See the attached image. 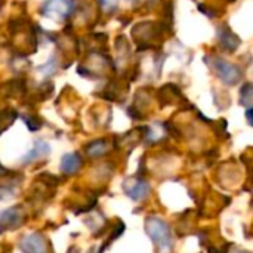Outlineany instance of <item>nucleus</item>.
<instances>
[{"mask_svg": "<svg viewBox=\"0 0 253 253\" xmlns=\"http://www.w3.org/2000/svg\"><path fill=\"white\" fill-rule=\"evenodd\" d=\"M84 151H86V154L90 159H99V157H102V156L107 154V151H108V142L105 139H95V141L89 142L84 147Z\"/></svg>", "mask_w": 253, "mask_h": 253, "instance_id": "1a4fd4ad", "label": "nucleus"}, {"mask_svg": "<svg viewBox=\"0 0 253 253\" xmlns=\"http://www.w3.org/2000/svg\"><path fill=\"white\" fill-rule=\"evenodd\" d=\"M74 10L73 0H46L42 4V13L52 19H65Z\"/></svg>", "mask_w": 253, "mask_h": 253, "instance_id": "20e7f679", "label": "nucleus"}, {"mask_svg": "<svg viewBox=\"0 0 253 253\" xmlns=\"http://www.w3.org/2000/svg\"><path fill=\"white\" fill-rule=\"evenodd\" d=\"M25 222V211L22 206L16 205L0 212V233L15 231Z\"/></svg>", "mask_w": 253, "mask_h": 253, "instance_id": "7ed1b4c3", "label": "nucleus"}, {"mask_svg": "<svg viewBox=\"0 0 253 253\" xmlns=\"http://www.w3.org/2000/svg\"><path fill=\"white\" fill-rule=\"evenodd\" d=\"M123 191L130 200L142 202L144 199H147L150 196L151 187L145 179L136 176V178H129L123 182Z\"/></svg>", "mask_w": 253, "mask_h": 253, "instance_id": "39448f33", "label": "nucleus"}, {"mask_svg": "<svg viewBox=\"0 0 253 253\" xmlns=\"http://www.w3.org/2000/svg\"><path fill=\"white\" fill-rule=\"evenodd\" d=\"M218 43L221 49L227 52H236L240 46V39L227 25H221L218 28Z\"/></svg>", "mask_w": 253, "mask_h": 253, "instance_id": "0eeeda50", "label": "nucleus"}, {"mask_svg": "<svg viewBox=\"0 0 253 253\" xmlns=\"http://www.w3.org/2000/svg\"><path fill=\"white\" fill-rule=\"evenodd\" d=\"M49 153H50V147H49L47 142H44V141H36L33 150L28 151L27 156L24 157V163H31V162H34V160H37L40 157L47 156Z\"/></svg>", "mask_w": 253, "mask_h": 253, "instance_id": "9d476101", "label": "nucleus"}, {"mask_svg": "<svg viewBox=\"0 0 253 253\" xmlns=\"http://www.w3.org/2000/svg\"><path fill=\"white\" fill-rule=\"evenodd\" d=\"M19 251L22 253H49V243L42 233H31L19 240Z\"/></svg>", "mask_w": 253, "mask_h": 253, "instance_id": "423d86ee", "label": "nucleus"}, {"mask_svg": "<svg viewBox=\"0 0 253 253\" xmlns=\"http://www.w3.org/2000/svg\"><path fill=\"white\" fill-rule=\"evenodd\" d=\"M145 233L154 242L160 253H170L173 251V236L170 225L159 216H148L145 219Z\"/></svg>", "mask_w": 253, "mask_h": 253, "instance_id": "f257e3e1", "label": "nucleus"}, {"mask_svg": "<svg viewBox=\"0 0 253 253\" xmlns=\"http://www.w3.org/2000/svg\"><path fill=\"white\" fill-rule=\"evenodd\" d=\"M13 187H7V185H0V200H4V199H7L9 196L12 197V194H13Z\"/></svg>", "mask_w": 253, "mask_h": 253, "instance_id": "ddd939ff", "label": "nucleus"}, {"mask_svg": "<svg viewBox=\"0 0 253 253\" xmlns=\"http://www.w3.org/2000/svg\"><path fill=\"white\" fill-rule=\"evenodd\" d=\"M240 104L243 107L253 108V83H246L240 89Z\"/></svg>", "mask_w": 253, "mask_h": 253, "instance_id": "9b49d317", "label": "nucleus"}, {"mask_svg": "<svg viewBox=\"0 0 253 253\" xmlns=\"http://www.w3.org/2000/svg\"><path fill=\"white\" fill-rule=\"evenodd\" d=\"M83 165L82 156L79 153H68L61 159V172L67 176L76 175Z\"/></svg>", "mask_w": 253, "mask_h": 253, "instance_id": "6e6552de", "label": "nucleus"}, {"mask_svg": "<svg viewBox=\"0 0 253 253\" xmlns=\"http://www.w3.org/2000/svg\"><path fill=\"white\" fill-rule=\"evenodd\" d=\"M99 3L105 10H113V9H116L119 0H99Z\"/></svg>", "mask_w": 253, "mask_h": 253, "instance_id": "4468645a", "label": "nucleus"}, {"mask_svg": "<svg viewBox=\"0 0 253 253\" xmlns=\"http://www.w3.org/2000/svg\"><path fill=\"white\" fill-rule=\"evenodd\" d=\"M212 67H213V70H215L218 79H219L221 82H224L225 84L234 86V84H237V83L242 80V77H243L242 68H240L239 65L233 64V62L225 61L224 58H219V56L213 58Z\"/></svg>", "mask_w": 253, "mask_h": 253, "instance_id": "f03ea898", "label": "nucleus"}, {"mask_svg": "<svg viewBox=\"0 0 253 253\" xmlns=\"http://www.w3.org/2000/svg\"><path fill=\"white\" fill-rule=\"evenodd\" d=\"M15 117H16V114L12 110H6V111H1L0 113V133L4 132L13 123Z\"/></svg>", "mask_w": 253, "mask_h": 253, "instance_id": "f8f14e48", "label": "nucleus"}, {"mask_svg": "<svg viewBox=\"0 0 253 253\" xmlns=\"http://www.w3.org/2000/svg\"><path fill=\"white\" fill-rule=\"evenodd\" d=\"M246 117H248V122H249V125L253 126V108H249L248 111H246Z\"/></svg>", "mask_w": 253, "mask_h": 253, "instance_id": "2eb2a0df", "label": "nucleus"}]
</instances>
